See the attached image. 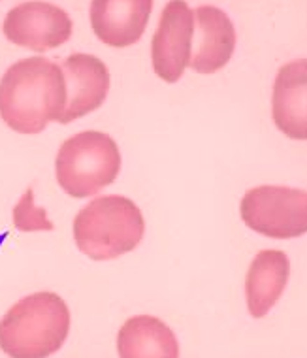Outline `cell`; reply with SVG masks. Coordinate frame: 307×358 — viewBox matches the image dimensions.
I'll return each mask as SVG.
<instances>
[{"instance_id":"cell-10","label":"cell","mask_w":307,"mask_h":358,"mask_svg":"<svg viewBox=\"0 0 307 358\" xmlns=\"http://www.w3.org/2000/svg\"><path fill=\"white\" fill-rule=\"evenodd\" d=\"M153 0H97L91 4V27L110 48H129L148 29Z\"/></svg>"},{"instance_id":"cell-5","label":"cell","mask_w":307,"mask_h":358,"mask_svg":"<svg viewBox=\"0 0 307 358\" xmlns=\"http://www.w3.org/2000/svg\"><path fill=\"white\" fill-rule=\"evenodd\" d=\"M243 224L271 238L292 240L307 232V191L292 187L260 185L243 194L240 204Z\"/></svg>"},{"instance_id":"cell-9","label":"cell","mask_w":307,"mask_h":358,"mask_svg":"<svg viewBox=\"0 0 307 358\" xmlns=\"http://www.w3.org/2000/svg\"><path fill=\"white\" fill-rule=\"evenodd\" d=\"M191 66L198 74H213L224 69L236 50V29L227 13L215 6H200L194 12Z\"/></svg>"},{"instance_id":"cell-4","label":"cell","mask_w":307,"mask_h":358,"mask_svg":"<svg viewBox=\"0 0 307 358\" xmlns=\"http://www.w3.org/2000/svg\"><path fill=\"white\" fill-rule=\"evenodd\" d=\"M119 170V148L100 130H83L64 140L55 159L57 181L72 198L99 194L115 181Z\"/></svg>"},{"instance_id":"cell-7","label":"cell","mask_w":307,"mask_h":358,"mask_svg":"<svg viewBox=\"0 0 307 358\" xmlns=\"http://www.w3.org/2000/svg\"><path fill=\"white\" fill-rule=\"evenodd\" d=\"M194 15L187 2H168L160 13L159 29L151 42V62L155 74L166 83L183 78L191 61Z\"/></svg>"},{"instance_id":"cell-13","label":"cell","mask_w":307,"mask_h":358,"mask_svg":"<svg viewBox=\"0 0 307 358\" xmlns=\"http://www.w3.org/2000/svg\"><path fill=\"white\" fill-rule=\"evenodd\" d=\"M117 351L123 358H178L179 345L168 324L157 317L138 315L119 330Z\"/></svg>"},{"instance_id":"cell-14","label":"cell","mask_w":307,"mask_h":358,"mask_svg":"<svg viewBox=\"0 0 307 358\" xmlns=\"http://www.w3.org/2000/svg\"><path fill=\"white\" fill-rule=\"evenodd\" d=\"M34 192L32 189H27L23 198L19 200V204L13 210V222L15 229L23 230V232H34V230H53V222L48 219L45 210L34 206Z\"/></svg>"},{"instance_id":"cell-12","label":"cell","mask_w":307,"mask_h":358,"mask_svg":"<svg viewBox=\"0 0 307 358\" xmlns=\"http://www.w3.org/2000/svg\"><path fill=\"white\" fill-rule=\"evenodd\" d=\"M289 257L279 249H264L252 259L245 278V298L249 313L262 319L281 298L289 283Z\"/></svg>"},{"instance_id":"cell-11","label":"cell","mask_w":307,"mask_h":358,"mask_svg":"<svg viewBox=\"0 0 307 358\" xmlns=\"http://www.w3.org/2000/svg\"><path fill=\"white\" fill-rule=\"evenodd\" d=\"M273 123L285 136L307 140V61L287 62L279 69L271 99Z\"/></svg>"},{"instance_id":"cell-2","label":"cell","mask_w":307,"mask_h":358,"mask_svg":"<svg viewBox=\"0 0 307 358\" xmlns=\"http://www.w3.org/2000/svg\"><path fill=\"white\" fill-rule=\"evenodd\" d=\"M70 332V311L55 292L21 298L0 319V349L15 358H42L57 352Z\"/></svg>"},{"instance_id":"cell-6","label":"cell","mask_w":307,"mask_h":358,"mask_svg":"<svg viewBox=\"0 0 307 358\" xmlns=\"http://www.w3.org/2000/svg\"><path fill=\"white\" fill-rule=\"evenodd\" d=\"M74 23L62 8L50 2H23L6 13L2 32L12 43L45 53L68 42Z\"/></svg>"},{"instance_id":"cell-8","label":"cell","mask_w":307,"mask_h":358,"mask_svg":"<svg viewBox=\"0 0 307 358\" xmlns=\"http://www.w3.org/2000/svg\"><path fill=\"white\" fill-rule=\"evenodd\" d=\"M59 66L64 78L66 102L57 123H72L104 104L110 91V72L99 57L72 53Z\"/></svg>"},{"instance_id":"cell-3","label":"cell","mask_w":307,"mask_h":358,"mask_svg":"<svg viewBox=\"0 0 307 358\" xmlns=\"http://www.w3.org/2000/svg\"><path fill=\"white\" fill-rule=\"evenodd\" d=\"M143 232L140 208L119 194L94 198L74 219L76 245L92 260H113L134 251Z\"/></svg>"},{"instance_id":"cell-1","label":"cell","mask_w":307,"mask_h":358,"mask_svg":"<svg viewBox=\"0 0 307 358\" xmlns=\"http://www.w3.org/2000/svg\"><path fill=\"white\" fill-rule=\"evenodd\" d=\"M66 102L62 70L43 57L21 59L0 80V117L19 134H40Z\"/></svg>"}]
</instances>
